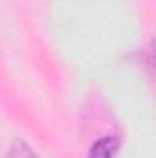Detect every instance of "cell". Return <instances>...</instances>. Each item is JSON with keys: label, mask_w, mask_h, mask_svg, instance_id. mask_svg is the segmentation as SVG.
<instances>
[{"label": "cell", "mask_w": 156, "mask_h": 158, "mask_svg": "<svg viewBox=\"0 0 156 158\" xmlns=\"http://www.w3.org/2000/svg\"><path fill=\"white\" fill-rule=\"evenodd\" d=\"M117 147H119V140L116 136H105L92 145L88 158H114Z\"/></svg>", "instance_id": "6da1fadb"}, {"label": "cell", "mask_w": 156, "mask_h": 158, "mask_svg": "<svg viewBox=\"0 0 156 158\" xmlns=\"http://www.w3.org/2000/svg\"><path fill=\"white\" fill-rule=\"evenodd\" d=\"M6 158H39L26 143H22V142H17L15 145H13V149L7 153V156Z\"/></svg>", "instance_id": "7a4b0ae2"}]
</instances>
